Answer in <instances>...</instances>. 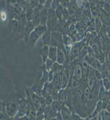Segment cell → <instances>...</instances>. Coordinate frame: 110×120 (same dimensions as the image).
<instances>
[{"label":"cell","mask_w":110,"mask_h":120,"mask_svg":"<svg viewBox=\"0 0 110 120\" xmlns=\"http://www.w3.org/2000/svg\"><path fill=\"white\" fill-rule=\"evenodd\" d=\"M59 20L57 18L55 14V10L53 9L52 7L48 9V19H47V23H46V26H47L48 30L53 31H56L57 30V26L58 25Z\"/></svg>","instance_id":"1"},{"label":"cell","mask_w":110,"mask_h":120,"mask_svg":"<svg viewBox=\"0 0 110 120\" xmlns=\"http://www.w3.org/2000/svg\"><path fill=\"white\" fill-rule=\"evenodd\" d=\"M50 46H56L57 48L65 49L63 42V34L58 31H53L51 34V40Z\"/></svg>","instance_id":"2"},{"label":"cell","mask_w":110,"mask_h":120,"mask_svg":"<svg viewBox=\"0 0 110 120\" xmlns=\"http://www.w3.org/2000/svg\"><path fill=\"white\" fill-rule=\"evenodd\" d=\"M9 29L11 33L14 34V35L21 34L23 37L24 34V27L22 26L19 20L16 19H10L9 21Z\"/></svg>","instance_id":"3"},{"label":"cell","mask_w":110,"mask_h":120,"mask_svg":"<svg viewBox=\"0 0 110 120\" xmlns=\"http://www.w3.org/2000/svg\"><path fill=\"white\" fill-rule=\"evenodd\" d=\"M6 104V109H7V112L10 118L15 117L18 111L19 107V102L16 101H9Z\"/></svg>","instance_id":"4"},{"label":"cell","mask_w":110,"mask_h":120,"mask_svg":"<svg viewBox=\"0 0 110 120\" xmlns=\"http://www.w3.org/2000/svg\"><path fill=\"white\" fill-rule=\"evenodd\" d=\"M19 107L18 111L17 113L15 119H20V118L23 117V116L26 115V111H27L28 107V101L27 99H24V98H21L19 100Z\"/></svg>","instance_id":"5"},{"label":"cell","mask_w":110,"mask_h":120,"mask_svg":"<svg viewBox=\"0 0 110 120\" xmlns=\"http://www.w3.org/2000/svg\"><path fill=\"white\" fill-rule=\"evenodd\" d=\"M34 29H35V26H34L32 21H28L24 28V34H23V38H24L26 43H27L29 36H30V34H31V32Z\"/></svg>","instance_id":"6"},{"label":"cell","mask_w":110,"mask_h":120,"mask_svg":"<svg viewBox=\"0 0 110 120\" xmlns=\"http://www.w3.org/2000/svg\"><path fill=\"white\" fill-rule=\"evenodd\" d=\"M80 50L81 49H80V47H79L78 42H75V43L72 46V47H71V50L69 54V59L70 60V62H72L74 59H78V56H79Z\"/></svg>","instance_id":"7"},{"label":"cell","mask_w":110,"mask_h":120,"mask_svg":"<svg viewBox=\"0 0 110 120\" xmlns=\"http://www.w3.org/2000/svg\"><path fill=\"white\" fill-rule=\"evenodd\" d=\"M42 36L40 35L39 34H38V33L34 30L31 32V34H30V36H29L28 42L26 44H27L29 46H30V47H34V46L36 45V43H37V42L38 41V39H39Z\"/></svg>","instance_id":"8"},{"label":"cell","mask_w":110,"mask_h":120,"mask_svg":"<svg viewBox=\"0 0 110 120\" xmlns=\"http://www.w3.org/2000/svg\"><path fill=\"white\" fill-rule=\"evenodd\" d=\"M44 114H45V119H55L57 111H55L51 105H49L46 106Z\"/></svg>","instance_id":"9"},{"label":"cell","mask_w":110,"mask_h":120,"mask_svg":"<svg viewBox=\"0 0 110 120\" xmlns=\"http://www.w3.org/2000/svg\"><path fill=\"white\" fill-rule=\"evenodd\" d=\"M66 59V54H65V49L62 48H57V62L59 64L63 65Z\"/></svg>","instance_id":"10"},{"label":"cell","mask_w":110,"mask_h":120,"mask_svg":"<svg viewBox=\"0 0 110 120\" xmlns=\"http://www.w3.org/2000/svg\"><path fill=\"white\" fill-rule=\"evenodd\" d=\"M49 50H50V46H42L39 49V55L41 56L42 63H45L46 59H48Z\"/></svg>","instance_id":"11"},{"label":"cell","mask_w":110,"mask_h":120,"mask_svg":"<svg viewBox=\"0 0 110 120\" xmlns=\"http://www.w3.org/2000/svg\"><path fill=\"white\" fill-rule=\"evenodd\" d=\"M51 34L52 31L50 30H47L42 35V42L43 46H50V40H51Z\"/></svg>","instance_id":"12"},{"label":"cell","mask_w":110,"mask_h":120,"mask_svg":"<svg viewBox=\"0 0 110 120\" xmlns=\"http://www.w3.org/2000/svg\"><path fill=\"white\" fill-rule=\"evenodd\" d=\"M48 19V8L44 7L43 9L40 11V24L46 25Z\"/></svg>","instance_id":"13"},{"label":"cell","mask_w":110,"mask_h":120,"mask_svg":"<svg viewBox=\"0 0 110 120\" xmlns=\"http://www.w3.org/2000/svg\"><path fill=\"white\" fill-rule=\"evenodd\" d=\"M73 76L75 77L78 80H81L83 77V70H82V67L81 65V63H77L76 67H75L74 69V72H73Z\"/></svg>","instance_id":"14"},{"label":"cell","mask_w":110,"mask_h":120,"mask_svg":"<svg viewBox=\"0 0 110 120\" xmlns=\"http://www.w3.org/2000/svg\"><path fill=\"white\" fill-rule=\"evenodd\" d=\"M61 115H62L63 120H69L70 119L71 114H72V110H71L69 106L65 105L62 107V109L61 110Z\"/></svg>","instance_id":"15"},{"label":"cell","mask_w":110,"mask_h":120,"mask_svg":"<svg viewBox=\"0 0 110 120\" xmlns=\"http://www.w3.org/2000/svg\"><path fill=\"white\" fill-rule=\"evenodd\" d=\"M57 47L53 46H50L49 50V55L48 59H50L53 62H57Z\"/></svg>","instance_id":"16"},{"label":"cell","mask_w":110,"mask_h":120,"mask_svg":"<svg viewBox=\"0 0 110 120\" xmlns=\"http://www.w3.org/2000/svg\"><path fill=\"white\" fill-rule=\"evenodd\" d=\"M78 8H79L78 3V2H77V0H70V3H69V7H67L70 15H74L75 12H76Z\"/></svg>","instance_id":"17"},{"label":"cell","mask_w":110,"mask_h":120,"mask_svg":"<svg viewBox=\"0 0 110 120\" xmlns=\"http://www.w3.org/2000/svg\"><path fill=\"white\" fill-rule=\"evenodd\" d=\"M65 105L63 102H61V101H59L58 99H54L53 101V103L51 104V106L55 110L57 111V112L58 111H61V110L62 109V107Z\"/></svg>","instance_id":"18"},{"label":"cell","mask_w":110,"mask_h":120,"mask_svg":"<svg viewBox=\"0 0 110 120\" xmlns=\"http://www.w3.org/2000/svg\"><path fill=\"white\" fill-rule=\"evenodd\" d=\"M94 24H95V31L97 33V34H100L101 33V30L102 29V22L100 19V17H96L94 18Z\"/></svg>","instance_id":"19"},{"label":"cell","mask_w":110,"mask_h":120,"mask_svg":"<svg viewBox=\"0 0 110 120\" xmlns=\"http://www.w3.org/2000/svg\"><path fill=\"white\" fill-rule=\"evenodd\" d=\"M98 119L99 120H109L110 119V113L107 111L105 109L102 111L98 114Z\"/></svg>","instance_id":"20"},{"label":"cell","mask_w":110,"mask_h":120,"mask_svg":"<svg viewBox=\"0 0 110 120\" xmlns=\"http://www.w3.org/2000/svg\"><path fill=\"white\" fill-rule=\"evenodd\" d=\"M47 30H48L47 26H46V25H42V24H39L38 26H35V29H34V30H35V31L38 33V34H39L41 36Z\"/></svg>","instance_id":"21"},{"label":"cell","mask_w":110,"mask_h":120,"mask_svg":"<svg viewBox=\"0 0 110 120\" xmlns=\"http://www.w3.org/2000/svg\"><path fill=\"white\" fill-rule=\"evenodd\" d=\"M88 51H89V46L85 45L84 47H82L80 50V52H79V56H78L79 59L81 60L84 59V58L88 55Z\"/></svg>","instance_id":"22"},{"label":"cell","mask_w":110,"mask_h":120,"mask_svg":"<svg viewBox=\"0 0 110 120\" xmlns=\"http://www.w3.org/2000/svg\"><path fill=\"white\" fill-rule=\"evenodd\" d=\"M63 10H64V7L61 5L58 6L57 8L55 9V14L57 18L58 19L59 21L62 20V15H63Z\"/></svg>","instance_id":"23"},{"label":"cell","mask_w":110,"mask_h":120,"mask_svg":"<svg viewBox=\"0 0 110 120\" xmlns=\"http://www.w3.org/2000/svg\"><path fill=\"white\" fill-rule=\"evenodd\" d=\"M63 42H64L65 46H72V44L73 43L70 36L68 35V34H63Z\"/></svg>","instance_id":"24"},{"label":"cell","mask_w":110,"mask_h":120,"mask_svg":"<svg viewBox=\"0 0 110 120\" xmlns=\"http://www.w3.org/2000/svg\"><path fill=\"white\" fill-rule=\"evenodd\" d=\"M17 3L22 7V8L24 11H26V10L30 7V3L27 1H26V0H18V1H17Z\"/></svg>","instance_id":"25"},{"label":"cell","mask_w":110,"mask_h":120,"mask_svg":"<svg viewBox=\"0 0 110 120\" xmlns=\"http://www.w3.org/2000/svg\"><path fill=\"white\" fill-rule=\"evenodd\" d=\"M101 101H102V104H103V108H104V109H105L106 106H108L109 102H110V96H109V92H108V91H107V93H106L105 95L102 98Z\"/></svg>","instance_id":"26"},{"label":"cell","mask_w":110,"mask_h":120,"mask_svg":"<svg viewBox=\"0 0 110 120\" xmlns=\"http://www.w3.org/2000/svg\"><path fill=\"white\" fill-rule=\"evenodd\" d=\"M25 12H26V14L27 20L28 21H32L33 15H34V9H33L31 7H30L26 11H25Z\"/></svg>","instance_id":"27"},{"label":"cell","mask_w":110,"mask_h":120,"mask_svg":"<svg viewBox=\"0 0 110 120\" xmlns=\"http://www.w3.org/2000/svg\"><path fill=\"white\" fill-rule=\"evenodd\" d=\"M102 86L105 87L106 90H109L110 89V81L108 79V77L102 79Z\"/></svg>","instance_id":"28"},{"label":"cell","mask_w":110,"mask_h":120,"mask_svg":"<svg viewBox=\"0 0 110 120\" xmlns=\"http://www.w3.org/2000/svg\"><path fill=\"white\" fill-rule=\"evenodd\" d=\"M108 90H106L105 87H104L103 86H101V88H100L99 90V93H98V100H101L102 98L104 97V96L106 94V93H107Z\"/></svg>","instance_id":"29"},{"label":"cell","mask_w":110,"mask_h":120,"mask_svg":"<svg viewBox=\"0 0 110 120\" xmlns=\"http://www.w3.org/2000/svg\"><path fill=\"white\" fill-rule=\"evenodd\" d=\"M53 63H54V62H53V60H51L50 59H46V63H44V64L46 65V69H47L49 71L52 69V67H53Z\"/></svg>","instance_id":"30"},{"label":"cell","mask_w":110,"mask_h":120,"mask_svg":"<svg viewBox=\"0 0 110 120\" xmlns=\"http://www.w3.org/2000/svg\"><path fill=\"white\" fill-rule=\"evenodd\" d=\"M103 11H105V14H107L109 16H110V5H109V3L106 1H105V3H104Z\"/></svg>","instance_id":"31"},{"label":"cell","mask_w":110,"mask_h":120,"mask_svg":"<svg viewBox=\"0 0 110 120\" xmlns=\"http://www.w3.org/2000/svg\"><path fill=\"white\" fill-rule=\"evenodd\" d=\"M70 16V14H69V11L67 8H64L63 10V15H62V20H65V21H67Z\"/></svg>","instance_id":"32"},{"label":"cell","mask_w":110,"mask_h":120,"mask_svg":"<svg viewBox=\"0 0 110 120\" xmlns=\"http://www.w3.org/2000/svg\"><path fill=\"white\" fill-rule=\"evenodd\" d=\"M70 120H78V119H83V118L81 115H79L78 113H76L75 111L72 112L70 116Z\"/></svg>","instance_id":"33"},{"label":"cell","mask_w":110,"mask_h":120,"mask_svg":"<svg viewBox=\"0 0 110 120\" xmlns=\"http://www.w3.org/2000/svg\"><path fill=\"white\" fill-rule=\"evenodd\" d=\"M94 75H95V78L97 80H102V79H103V76H102V74L100 70H94Z\"/></svg>","instance_id":"34"},{"label":"cell","mask_w":110,"mask_h":120,"mask_svg":"<svg viewBox=\"0 0 110 120\" xmlns=\"http://www.w3.org/2000/svg\"><path fill=\"white\" fill-rule=\"evenodd\" d=\"M45 98H46V105H47V106L51 105V104L53 103V96H52L50 94H48L47 96H46Z\"/></svg>","instance_id":"35"},{"label":"cell","mask_w":110,"mask_h":120,"mask_svg":"<svg viewBox=\"0 0 110 120\" xmlns=\"http://www.w3.org/2000/svg\"><path fill=\"white\" fill-rule=\"evenodd\" d=\"M30 5L33 9H34L35 7H37L39 5V0H30Z\"/></svg>","instance_id":"36"},{"label":"cell","mask_w":110,"mask_h":120,"mask_svg":"<svg viewBox=\"0 0 110 120\" xmlns=\"http://www.w3.org/2000/svg\"><path fill=\"white\" fill-rule=\"evenodd\" d=\"M61 5V0H53V2H52V6L51 7L53 9H56L58 6Z\"/></svg>","instance_id":"37"},{"label":"cell","mask_w":110,"mask_h":120,"mask_svg":"<svg viewBox=\"0 0 110 120\" xmlns=\"http://www.w3.org/2000/svg\"><path fill=\"white\" fill-rule=\"evenodd\" d=\"M37 112H38L37 111H34V110H31V111H30V115H29V119H31V120L36 119Z\"/></svg>","instance_id":"38"},{"label":"cell","mask_w":110,"mask_h":120,"mask_svg":"<svg viewBox=\"0 0 110 120\" xmlns=\"http://www.w3.org/2000/svg\"><path fill=\"white\" fill-rule=\"evenodd\" d=\"M70 3V0H61V5L64 8H67Z\"/></svg>","instance_id":"39"},{"label":"cell","mask_w":110,"mask_h":120,"mask_svg":"<svg viewBox=\"0 0 110 120\" xmlns=\"http://www.w3.org/2000/svg\"><path fill=\"white\" fill-rule=\"evenodd\" d=\"M103 64L105 67V68L108 70V71L110 72V61L107 59V58L105 59V63H104Z\"/></svg>","instance_id":"40"},{"label":"cell","mask_w":110,"mask_h":120,"mask_svg":"<svg viewBox=\"0 0 110 120\" xmlns=\"http://www.w3.org/2000/svg\"><path fill=\"white\" fill-rule=\"evenodd\" d=\"M53 78H54V72L50 70L49 71V80H48V82H52L53 80Z\"/></svg>","instance_id":"41"},{"label":"cell","mask_w":110,"mask_h":120,"mask_svg":"<svg viewBox=\"0 0 110 120\" xmlns=\"http://www.w3.org/2000/svg\"><path fill=\"white\" fill-rule=\"evenodd\" d=\"M55 119H57V120H63V117H62V115H61V111L57 112V116H56Z\"/></svg>","instance_id":"42"},{"label":"cell","mask_w":110,"mask_h":120,"mask_svg":"<svg viewBox=\"0 0 110 120\" xmlns=\"http://www.w3.org/2000/svg\"><path fill=\"white\" fill-rule=\"evenodd\" d=\"M17 1H18V0H8L9 3L11 5H14L15 3H17Z\"/></svg>","instance_id":"43"},{"label":"cell","mask_w":110,"mask_h":120,"mask_svg":"<svg viewBox=\"0 0 110 120\" xmlns=\"http://www.w3.org/2000/svg\"><path fill=\"white\" fill-rule=\"evenodd\" d=\"M46 3V0H39V4L42 5V6H45Z\"/></svg>","instance_id":"44"},{"label":"cell","mask_w":110,"mask_h":120,"mask_svg":"<svg viewBox=\"0 0 110 120\" xmlns=\"http://www.w3.org/2000/svg\"><path fill=\"white\" fill-rule=\"evenodd\" d=\"M106 58H107V59L110 61V51L108 52V54L106 55Z\"/></svg>","instance_id":"45"},{"label":"cell","mask_w":110,"mask_h":120,"mask_svg":"<svg viewBox=\"0 0 110 120\" xmlns=\"http://www.w3.org/2000/svg\"><path fill=\"white\" fill-rule=\"evenodd\" d=\"M108 79H109V81H110V72L109 73V75H108Z\"/></svg>","instance_id":"46"},{"label":"cell","mask_w":110,"mask_h":120,"mask_svg":"<svg viewBox=\"0 0 110 120\" xmlns=\"http://www.w3.org/2000/svg\"><path fill=\"white\" fill-rule=\"evenodd\" d=\"M26 1H27V2H29V3H30V0H26Z\"/></svg>","instance_id":"47"}]
</instances>
